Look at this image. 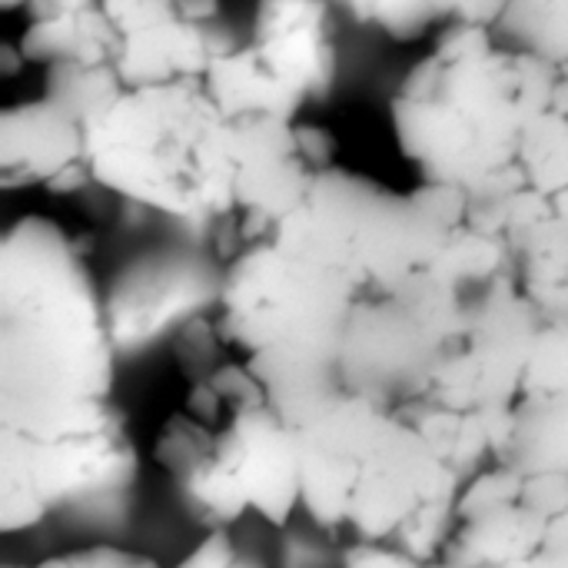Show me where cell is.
Masks as SVG:
<instances>
[{"label":"cell","mask_w":568,"mask_h":568,"mask_svg":"<svg viewBox=\"0 0 568 568\" xmlns=\"http://www.w3.org/2000/svg\"><path fill=\"white\" fill-rule=\"evenodd\" d=\"M556 206H559V210H566V213H568V193H562V196L556 200Z\"/></svg>","instance_id":"34"},{"label":"cell","mask_w":568,"mask_h":568,"mask_svg":"<svg viewBox=\"0 0 568 568\" xmlns=\"http://www.w3.org/2000/svg\"><path fill=\"white\" fill-rule=\"evenodd\" d=\"M93 183L183 223L233 213V120L203 80L133 87L87 126Z\"/></svg>","instance_id":"6"},{"label":"cell","mask_w":568,"mask_h":568,"mask_svg":"<svg viewBox=\"0 0 568 568\" xmlns=\"http://www.w3.org/2000/svg\"><path fill=\"white\" fill-rule=\"evenodd\" d=\"M496 33L556 70L568 67V0H513Z\"/></svg>","instance_id":"21"},{"label":"cell","mask_w":568,"mask_h":568,"mask_svg":"<svg viewBox=\"0 0 568 568\" xmlns=\"http://www.w3.org/2000/svg\"><path fill=\"white\" fill-rule=\"evenodd\" d=\"M356 23L386 33L389 40H419L436 27L456 20L459 0H333Z\"/></svg>","instance_id":"23"},{"label":"cell","mask_w":568,"mask_h":568,"mask_svg":"<svg viewBox=\"0 0 568 568\" xmlns=\"http://www.w3.org/2000/svg\"><path fill=\"white\" fill-rule=\"evenodd\" d=\"M23 67H27V57H23L20 43H3V47H0V73H3V77H13V73H20Z\"/></svg>","instance_id":"32"},{"label":"cell","mask_w":568,"mask_h":568,"mask_svg":"<svg viewBox=\"0 0 568 568\" xmlns=\"http://www.w3.org/2000/svg\"><path fill=\"white\" fill-rule=\"evenodd\" d=\"M153 459L206 532L250 516L283 529L303 509L296 426L240 359L186 389L153 439Z\"/></svg>","instance_id":"5"},{"label":"cell","mask_w":568,"mask_h":568,"mask_svg":"<svg viewBox=\"0 0 568 568\" xmlns=\"http://www.w3.org/2000/svg\"><path fill=\"white\" fill-rule=\"evenodd\" d=\"M183 263H156L146 273H130L123 283H116L106 293V306H110V323H113V336L116 346L123 349L130 339H146L150 333H156L160 326H166L170 320H176L180 326L196 316V313H183L180 310V296L190 286H210L216 280L206 283H193L180 276Z\"/></svg>","instance_id":"18"},{"label":"cell","mask_w":568,"mask_h":568,"mask_svg":"<svg viewBox=\"0 0 568 568\" xmlns=\"http://www.w3.org/2000/svg\"><path fill=\"white\" fill-rule=\"evenodd\" d=\"M250 50L303 103L326 100L339 77L333 0H256Z\"/></svg>","instance_id":"14"},{"label":"cell","mask_w":568,"mask_h":568,"mask_svg":"<svg viewBox=\"0 0 568 568\" xmlns=\"http://www.w3.org/2000/svg\"><path fill=\"white\" fill-rule=\"evenodd\" d=\"M0 186H43L53 196L97 186L87 160V126L43 93L7 106L0 113Z\"/></svg>","instance_id":"13"},{"label":"cell","mask_w":568,"mask_h":568,"mask_svg":"<svg viewBox=\"0 0 568 568\" xmlns=\"http://www.w3.org/2000/svg\"><path fill=\"white\" fill-rule=\"evenodd\" d=\"M170 353H173V363L186 376L190 386L200 383V379H206V376H213V373H220L223 366H230L236 359L210 306L203 313L190 316L173 333Z\"/></svg>","instance_id":"24"},{"label":"cell","mask_w":568,"mask_h":568,"mask_svg":"<svg viewBox=\"0 0 568 568\" xmlns=\"http://www.w3.org/2000/svg\"><path fill=\"white\" fill-rule=\"evenodd\" d=\"M240 40L223 23L173 20L123 37L116 73L126 90L180 80H206L210 67Z\"/></svg>","instance_id":"15"},{"label":"cell","mask_w":568,"mask_h":568,"mask_svg":"<svg viewBox=\"0 0 568 568\" xmlns=\"http://www.w3.org/2000/svg\"><path fill=\"white\" fill-rule=\"evenodd\" d=\"M363 296L339 236L303 203L216 270L213 316L240 363L296 426L343 393L339 349Z\"/></svg>","instance_id":"1"},{"label":"cell","mask_w":568,"mask_h":568,"mask_svg":"<svg viewBox=\"0 0 568 568\" xmlns=\"http://www.w3.org/2000/svg\"><path fill=\"white\" fill-rule=\"evenodd\" d=\"M30 568H160L150 556L120 549V546H87V549H70L60 556H50Z\"/></svg>","instance_id":"27"},{"label":"cell","mask_w":568,"mask_h":568,"mask_svg":"<svg viewBox=\"0 0 568 568\" xmlns=\"http://www.w3.org/2000/svg\"><path fill=\"white\" fill-rule=\"evenodd\" d=\"M433 446L436 453L469 483L483 469L499 463L506 419L509 416H479V413H456L426 399H413L406 406H396Z\"/></svg>","instance_id":"17"},{"label":"cell","mask_w":568,"mask_h":568,"mask_svg":"<svg viewBox=\"0 0 568 568\" xmlns=\"http://www.w3.org/2000/svg\"><path fill=\"white\" fill-rule=\"evenodd\" d=\"M549 523L552 516L529 499L526 476L496 463L463 486L443 559L456 568H536Z\"/></svg>","instance_id":"11"},{"label":"cell","mask_w":568,"mask_h":568,"mask_svg":"<svg viewBox=\"0 0 568 568\" xmlns=\"http://www.w3.org/2000/svg\"><path fill=\"white\" fill-rule=\"evenodd\" d=\"M17 43H20L27 63H40V67H50V63L116 67L123 37L97 0L67 17L27 20Z\"/></svg>","instance_id":"16"},{"label":"cell","mask_w":568,"mask_h":568,"mask_svg":"<svg viewBox=\"0 0 568 568\" xmlns=\"http://www.w3.org/2000/svg\"><path fill=\"white\" fill-rule=\"evenodd\" d=\"M3 568H30V566H3Z\"/></svg>","instance_id":"35"},{"label":"cell","mask_w":568,"mask_h":568,"mask_svg":"<svg viewBox=\"0 0 568 568\" xmlns=\"http://www.w3.org/2000/svg\"><path fill=\"white\" fill-rule=\"evenodd\" d=\"M473 293L433 273L399 290L359 296L339 349L343 386L383 406L426 396L466 326Z\"/></svg>","instance_id":"8"},{"label":"cell","mask_w":568,"mask_h":568,"mask_svg":"<svg viewBox=\"0 0 568 568\" xmlns=\"http://www.w3.org/2000/svg\"><path fill=\"white\" fill-rule=\"evenodd\" d=\"M123 80L116 67H87V63H50L43 67V97L73 113L83 126L100 120L120 97Z\"/></svg>","instance_id":"20"},{"label":"cell","mask_w":568,"mask_h":568,"mask_svg":"<svg viewBox=\"0 0 568 568\" xmlns=\"http://www.w3.org/2000/svg\"><path fill=\"white\" fill-rule=\"evenodd\" d=\"M296 456L303 513L323 532L446 556L466 483L396 406L343 389L296 423Z\"/></svg>","instance_id":"3"},{"label":"cell","mask_w":568,"mask_h":568,"mask_svg":"<svg viewBox=\"0 0 568 568\" xmlns=\"http://www.w3.org/2000/svg\"><path fill=\"white\" fill-rule=\"evenodd\" d=\"M116 336L83 243L47 216L0 240V426L43 429L113 403Z\"/></svg>","instance_id":"2"},{"label":"cell","mask_w":568,"mask_h":568,"mask_svg":"<svg viewBox=\"0 0 568 568\" xmlns=\"http://www.w3.org/2000/svg\"><path fill=\"white\" fill-rule=\"evenodd\" d=\"M519 170L526 176V186L559 200L568 193V116L559 110L539 113L519 146Z\"/></svg>","instance_id":"22"},{"label":"cell","mask_w":568,"mask_h":568,"mask_svg":"<svg viewBox=\"0 0 568 568\" xmlns=\"http://www.w3.org/2000/svg\"><path fill=\"white\" fill-rule=\"evenodd\" d=\"M233 156V213L216 223L220 263L273 236L310 200L316 180L336 166V140L326 126L290 116H236Z\"/></svg>","instance_id":"9"},{"label":"cell","mask_w":568,"mask_h":568,"mask_svg":"<svg viewBox=\"0 0 568 568\" xmlns=\"http://www.w3.org/2000/svg\"><path fill=\"white\" fill-rule=\"evenodd\" d=\"M97 0H27V20H53V17H67L73 10H83Z\"/></svg>","instance_id":"31"},{"label":"cell","mask_w":568,"mask_h":568,"mask_svg":"<svg viewBox=\"0 0 568 568\" xmlns=\"http://www.w3.org/2000/svg\"><path fill=\"white\" fill-rule=\"evenodd\" d=\"M536 568H568V509L549 523L546 542L539 549Z\"/></svg>","instance_id":"29"},{"label":"cell","mask_w":568,"mask_h":568,"mask_svg":"<svg viewBox=\"0 0 568 568\" xmlns=\"http://www.w3.org/2000/svg\"><path fill=\"white\" fill-rule=\"evenodd\" d=\"M509 3H513V0H459V7H456V20L496 30V27H499V20H503V17H506V10H509Z\"/></svg>","instance_id":"30"},{"label":"cell","mask_w":568,"mask_h":568,"mask_svg":"<svg viewBox=\"0 0 568 568\" xmlns=\"http://www.w3.org/2000/svg\"><path fill=\"white\" fill-rule=\"evenodd\" d=\"M499 463L523 476L568 479V326L542 323L523 393L506 419Z\"/></svg>","instance_id":"12"},{"label":"cell","mask_w":568,"mask_h":568,"mask_svg":"<svg viewBox=\"0 0 568 568\" xmlns=\"http://www.w3.org/2000/svg\"><path fill=\"white\" fill-rule=\"evenodd\" d=\"M556 73L496 30L453 20L393 93L396 146L426 183L469 196L519 190V146L552 106Z\"/></svg>","instance_id":"4"},{"label":"cell","mask_w":568,"mask_h":568,"mask_svg":"<svg viewBox=\"0 0 568 568\" xmlns=\"http://www.w3.org/2000/svg\"><path fill=\"white\" fill-rule=\"evenodd\" d=\"M173 568H266L260 559L246 556L236 539L233 529H213L206 532L180 562Z\"/></svg>","instance_id":"26"},{"label":"cell","mask_w":568,"mask_h":568,"mask_svg":"<svg viewBox=\"0 0 568 568\" xmlns=\"http://www.w3.org/2000/svg\"><path fill=\"white\" fill-rule=\"evenodd\" d=\"M343 568H456L446 559H416L389 542H349Z\"/></svg>","instance_id":"28"},{"label":"cell","mask_w":568,"mask_h":568,"mask_svg":"<svg viewBox=\"0 0 568 568\" xmlns=\"http://www.w3.org/2000/svg\"><path fill=\"white\" fill-rule=\"evenodd\" d=\"M100 7L106 10L120 37L173 20L220 23V0H100Z\"/></svg>","instance_id":"25"},{"label":"cell","mask_w":568,"mask_h":568,"mask_svg":"<svg viewBox=\"0 0 568 568\" xmlns=\"http://www.w3.org/2000/svg\"><path fill=\"white\" fill-rule=\"evenodd\" d=\"M136 446L116 403L43 429L0 426V529L30 532L57 509L123 489Z\"/></svg>","instance_id":"7"},{"label":"cell","mask_w":568,"mask_h":568,"mask_svg":"<svg viewBox=\"0 0 568 568\" xmlns=\"http://www.w3.org/2000/svg\"><path fill=\"white\" fill-rule=\"evenodd\" d=\"M0 7L13 13V10H27V0H0Z\"/></svg>","instance_id":"33"},{"label":"cell","mask_w":568,"mask_h":568,"mask_svg":"<svg viewBox=\"0 0 568 568\" xmlns=\"http://www.w3.org/2000/svg\"><path fill=\"white\" fill-rule=\"evenodd\" d=\"M206 90L216 100V106L236 120V116H290L300 120L303 100L290 93L250 50V43H236L230 53H223L210 73H206Z\"/></svg>","instance_id":"19"},{"label":"cell","mask_w":568,"mask_h":568,"mask_svg":"<svg viewBox=\"0 0 568 568\" xmlns=\"http://www.w3.org/2000/svg\"><path fill=\"white\" fill-rule=\"evenodd\" d=\"M539 329L542 316L526 300L516 276L476 290L463 333L443 359L429 393L419 399L456 413L509 416L523 393Z\"/></svg>","instance_id":"10"}]
</instances>
